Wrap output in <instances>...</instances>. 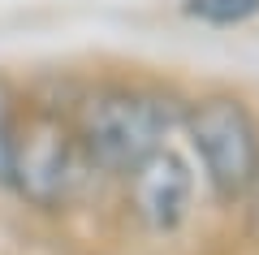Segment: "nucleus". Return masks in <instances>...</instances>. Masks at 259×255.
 Wrapping results in <instances>:
<instances>
[{
  "instance_id": "423d86ee",
  "label": "nucleus",
  "mask_w": 259,
  "mask_h": 255,
  "mask_svg": "<svg viewBox=\"0 0 259 255\" xmlns=\"http://www.w3.org/2000/svg\"><path fill=\"white\" fill-rule=\"evenodd\" d=\"M22 87L0 74V191L9 186V156H13V134H18V117H22Z\"/></svg>"
},
{
  "instance_id": "f257e3e1",
  "label": "nucleus",
  "mask_w": 259,
  "mask_h": 255,
  "mask_svg": "<svg viewBox=\"0 0 259 255\" xmlns=\"http://www.w3.org/2000/svg\"><path fill=\"white\" fill-rule=\"evenodd\" d=\"M65 113L100 177L121 182L134 164H143L156 147H164L173 130H182L186 100L168 82L117 74V78L82 82L65 100Z\"/></svg>"
},
{
  "instance_id": "39448f33",
  "label": "nucleus",
  "mask_w": 259,
  "mask_h": 255,
  "mask_svg": "<svg viewBox=\"0 0 259 255\" xmlns=\"http://www.w3.org/2000/svg\"><path fill=\"white\" fill-rule=\"evenodd\" d=\"M182 13L207 26H242L259 18V0H182Z\"/></svg>"
},
{
  "instance_id": "7ed1b4c3",
  "label": "nucleus",
  "mask_w": 259,
  "mask_h": 255,
  "mask_svg": "<svg viewBox=\"0 0 259 255\" xmlns=\"http://www.w3.org/2000/svg\"><path fill=\"white\" fill-rule=\"evenodd\" d=\"M182 134L207 195L221 208H238L259 182V113L250 100L233 87H207L186 100Z\"/></svg>"
},
{
  "instance_id": "20e7f679",
  "label": "nucleus",
  "mask_w": 259,
  "mask_h": 255,
  "mask_svg": "<svg viewBox=\"0 0 259 255\" xmlns=\"http://www.w3.org/2000/svg\"><path fill=\"white\" fill-rule=\"evenodd\" d=\"M121 182H125L130 216L147 238H177L190 225L194 199H199V177H194V164L182 147L173 143L156 147Z\"/></svg>"
},
{
  "instance_id": "f03ea898",
  "label": "nucleus",
  "mask_w": 259,
  "mask_h": 255,
  "mask_svg": "<svg viewBox=\"0 0 259 255\" xmlns=\"http://www.w3.org/2000/svg\"><path fill=\"white\" fill-rule=\"evenodd\" d=\"M95 177H100V169L87 160L65 104L22 95V117H18V134H13L5 191H13L30 212L61 216L65 208H74L91 191Z\"/></svg>"
}]
</instances>
